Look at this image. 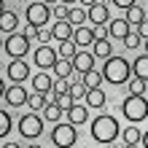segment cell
Wrapping results in <instances>:
<instances>
[{
	"label": "cell",
	"instance_id": "d6a6232c",
	"mask_svg": "<svg viewBox=\"0 0 148 148\" xmlns=\"http://www.w3.org/2000/svg\"><path fill=\"white\" fill-rule=\"evenodd\" d=\"M129 94H137V97H145V81H143V78H129Z\"/></svg>",
	"mask_w": 148,
	"mask_h": 148
},
{
	"label": "cell",
	"instance_id": "7a4b0ae2",
	"mask_svg": "<svg viewBox=\"0 0 148 148\" xmlns=\"http://www.w3.org/2000/svg\"><path fill=\"white\" fill-rule=\"evenodd\" d=\"M119 132H121V127H119V121L113 119L110 113H100L97 119H92V137L97 143L108 145V143H113L119 137Z\"/></svg>",
	"mask_w": 148,
	"mask_h": 148
},
{
	"label": "cell",
	"instance_id": "816d5d0a",
	"mask_svg": "<svg viewBox=\"0 0 148 148\" xmlns=\"http://www.w3.org/2000/svg\"><path fill=\"white\" fill-rule=\"evenodd\" d=\"M0 49H3V38H0Z\"/></svg>",
	"mask_w": 148,
	"mask_h": 148
},
{
	"label": "cell",
	"instance_id": "30bf717a",
	"mask_svg": "<svg viewBox=\"0 0 148 148\" xmlns=\"http://www.w3.org/2000/svg\"><path fill=\"white\" fill-rule=\"evenodd\" d=\"M5 73H8V78H11L14 84H22V81L30 78V65L24 62V59H11L8 67H5Z\"/></svg>",
	"mask_w": 148,
	"mask_h": 148
},
{
	"label": "cell",
	"instance_id": "f5cc1de1",
	"mask_svg": "<svg viewBox=\"0 0 148 148\" xmlns=\"http://www.w3.org/2000/svg\"><path fill=\"white\" fill-rule=\"evenodd\" d=\"M145 19H148V11H145Z\"/></svg>",
	"mask_w": 148,
	"mask_h": 148
},
{
	"label": "cell",
	"instance_id": "f35d334b",
	"mask_svg": "<svg viewBox=\"0 0 148 148\" xmlns=\"http://www.w3.org/2000/svg\"><path fill=\"white\" fill-rule=\"evenodd\" d=\"M137 35H140V38H148V19H143L140 24H137Z\"/></svg>",
	"mask_w": 148,
	"mask_h": 148
},
{
	"label": "cell",
	"instance_id": "ab89813d",
	"mask_svg": "<svg viewBox=\"0 0 148 148\" xmlns=\"http://www.w3.org/2000/svg\"><path fill=\"white\" fill-rule=\"evenodd\" d=\"M100 38H108V30H105V24L94 30V40H100Z\"/></svg>",
	"mask_w": 148,
	"mask_h": 148
},
{
	"label": "cell",
	"instance_id": "e575fe53",
	"mask_svg": "<svg viewBox=\"0 0 148 148\" xmlns=\"http://www.w3.org/2000/svg\"><path fill=\"white\" fill-rule=\"evenodd\" d=\"M32 38H35L38 43H49V40H51V30H43V27H38L35 32H32Z\"/></svg>",
	"mask_w": 148,
	"mask_h": 148
},
{
	"label": "cell",
	"instance_id": "d6986e66",
	"mask_svg": "<svg viewBox=\"0 0 148 148\" xmlns=\"http://www.w3.org/2000/svg\"><path fill=\"white\" fill-rule=\"evenodd\" d=\"M127 32H129L127 19H110V22H108V35H110V38H119V40H121Z\"/></svg>",
	"mask_w": 148,
	"mask_h": 148
},
{
	"label": "cell",
	"instance_id": "83f0119b",
	"mask_svg": "<svg viewBox=\"0 0 148 148\" xmlns=\"http://www.w3.org/2000/svg\"><path fill=\"white\" fill-rule=\"evenodd\" d=\"M27 105H30V110L32 113H38V110H43V108H46L49 105V97H46V94H32V97H27Z\"/></svg>",
	"mask_w": 148,
	"mask_h": 148
},
{
	"label": "cell",
	"instance_id": "c3c4849f",
	"mask_svg": "<svg viewBox=\"0 0 148 148\" xmlns=\"http://www.w3.org/2000/svg\"><path fill=\"white\" fill-rule=\"evenodd\" d=\"M124 148H140V145H137V143H132V145H124Z\"/></svg>",
	"mask_w": 148,
	"mask_h": 148
},
{
	"label": "cell",
	"instance_id": "4316f807",
	"mask_svg": "<svg viewBox=\"0 0 148 148\" xmlns=\"http://www.w3.org/2000/svg\"><path fill=\"white\" fill-rule=\"evenodd\" d=\"M43 121H62V110H59V105L57 102H49L46 108H43Z\"/></svg>",
	"mask_w": 148,
	"mask_h": 148
},
{
	"label": "cell",
	"instance_id": "52a82bcc",
	"mask_svg": "<svg viewBox=\"0 0 148 148\" xmlns=\"http://www.w3.org/2000/svg\"><path fill=\"white\" fill-rule=\"evenodd\" d=\"M24 16H27V24H30V27H43V24L51 19V8L43 3V0H35V3L27 5Z\"/></svg>",
	"mask_w": 148,
	"mask_h": 148
},
{
	"label": "cell",
	"instance_id": "60d3db41",
	"mask_svg": "<svg viewBox=\"0 0 148 148\" xmlns=\"http://www.w3.org/2000/svg\"><path fill=\"white\" fill-rule=\"evenodd\" d=\"M78 3H81V5H84V8H92V5H94V3H97V0H78Z\"/></svg>",
	"mask_w": 148,
	"mask_h": 148
},
{
	"label": "cell",
	"instance_id": "d590c367",
	"mask_svg": "<svg viewBox=\"0 0 148 148\" xmlns=\"http://www.w3.org/2000/svg\"><path fill=\"white\" fill-rule=\"evenodd\" d=\"M51 102H57V105H59V110H62V113H65L67 108H70V105H73V100H70V97H67V94H62V97H57V100H51Z\"/></svg>",
	"mask_w": 148,
	"mask_h": 148
},
{
	"label": "cell",
	"instance_id": "ba28073f",
	"mask_svg": "<svg viewBox=\"0 0 148 148\" xmlns=\"http://www.w3.org/2000/svg\"><path fill=\"white\" fill-rule=\"evenodd\" d=\"M57 59H59V57H57V51L51 49L49 43H40V46L35 49V54H32V62H35L38 70H51Z\"/></svg>",
	"mask_w": 148,
	"mask_h": 148
},
{
	"label": "cell",
	"instance_id": "7402d4cb",
	"mask_svg": "<svg viewBox=\"0 0 148 148\" xmlns=\"http://www.w3.org/2000/svg\"><path fill=\"white\" fill-rule=\"evenodd\" d=\"M81 84L86 86V89H100L102 86V73L100 70H86L81 75Z\"/></svg>",
	"mask_w": 148,
	"mask_h": 148
},
{
	"label": "cell",
	"instance_id": "74e56055",
	"mask_svg": "<svg viewBox=\"0 0 148 148\" xmlns=\"http://www.w3.org/2000/svg\"><path fill=\"white\" fill-rule=\"evenodd\" d=\"M110 3L116 5V8H124V11H127V8H129V5H135L137 0H110Z\"/></svg>",
	"mask_w": 148,
	"mask_h": 148
},
{
	"label": "cell",
	"instance_id": "603a6c76",
	"mask_svg": "<svg viewBox=\"0 0 148 148\" xmlns=\"http://www.w3.org/2000/svg\"><path fill=\"white\" fill-rule=\"evenodd\" d=\"M67 22H70L73 27H81V24L86 22V8H84V5H73V8H67Z\"/></svg>",
	"mask_w": 148,
	"mask_h": 148
},
{
	"label": "cell",
	"instance_id": "d4e9b609",
	"mask_svg": "<svg viewBox=\"0 0 148 148\" xmlns=\"http://www.w3.org/2000/svg\"><path fill=\"white\" fill-rule=\"evenodd\" d=\"M51 70H54V78H67V75H73V65H70V59H57Z\"/></svg>",
	"mask_w": 148,
	"mask_h": 148
},
{
	"label": "cell",
	"instance_id": "1f68e13d",
	"mask_svg": "<svg viewBox=\"0 0 148 148\" xmlns=\"http://www.w3.org/2000/svg\"><path fill=\"white\" fill-rule=\"evenodd\" d=\"M67 89H70V84H67V78H54V86H51V97H62V94H67Z\"/></svg>",
	"mask_w": 148,
	"mask_h": 148
},
{
	"label": "cell",
	"instance_id": "8fae6325",
	"mask_svg": "<svg viewBox=\"0 0 148 148\" xmlns=\"http://www.w3.org/2000/svg\"><path fill=\"white\" fill-rule=\"evenodd\" d=\"M86 19H89L92 24H97V27H102V24L110 22V11H108V3H94L92 8H86Z\"/></svg>",
	"mask_w": 148,
	"mask_h": 148
},
{
	"label": "cell",
	"instance_id": "f907efd6",
	"mask_svg": "<svg viewBox=\"0 0 148 148\" xmlns=\"http://www.w3.org/2000/svg\"><path fill=\"white\" fill-rule=\"evenodd\" d=\"M27 148H40V145H35V143H32V145H27Z\"/></svg>",
	"mask_w": 148,
	"mask_h": 148
},
{
	"label": "cell",
	"instance_id": "bcb514c9",
	"mask_svg": "<svg viewBox=\"0 0 148 148\" xmlns=\"http://www.w3.org/2000/svg\"><path fill=\"white\" fill-rule=\"evenodd\" d=\"M43 3H46V5H51V3H59V0H43Z\"/></svg>",
	"mask_w": 148,
	"mask_h": 148
},
{
	"label": "cell",
	"instance_id": "277c9868",
	"mask_svg": "<svg viewBox=\"0 0 148 148\" xmlns=\"http://www.w3.org/2000/svg\"><path fill=\"white\" fill-rule=\"evenodd\" d=\"M3 49L11 59H24V54H30V38H24L19 30L8 32V38L3 40Z\"/></svg>",
	"mask_w": 148,
	"mask_h": 148
},
{
	"label": "cell",
	"instance_id": "4fadbf2b",
	"mask_svg": "<svg viewBox=\"0 0 148 148\" xmlns=\"http://www.w3.org/2000/svg\"><path fill=\"white\" fill-rule=\"evenodd\" d=\"M65 116H67V124H73V127H84V124H86V119H89V108L81 105V102H73V105L65 110Z\"/></svg>",
	"mask_w": 148,
	"mask_h": 148
},
{
	"label": "cell",
	"instance_id": "5bb4252c",
	"mask_svg": "<svg viewBox=\"0 0 148 148\" xmlns=\"http://www.w3.org/2000/svg\"><path fill=\"white\" fill-rule=\"evenodd\" d=\"M75 43V49H86V46H92L94 43V30L92 27H86V24H81V27H73V38Z\"/></svg>",
	"mask_w": 148,
	"mask_h": 148
},
{
	"label": "cell",
	"instance_id": "f546056e",
	"mask_svg": "<svg viewBox=\"0 0 148 148\" xmlns=\"http://www.w3.org/2000/svg\"><path fill=\"white\" fill-rule=\"evenodd\" d=\"M73 54H75V43H73V40H59L57 57H59V59H73Z\"/></svg>",
	"mask_w": 148,
	"mask_h": 148
},
{
	"label": "cell",
	"instance_id": "5b68a950",
	"mask_svg": "<svg viewBox=\"0 0 148 148\" xmlns=\"http://www.w3.org/2000/svg\"><path fill=\"white\" fill-rule=\"evenodd\" d=\"M51 140H54L57 148H70V145H75V140H78L75 127L67 124V121H57V127L51 129Z\"/></svg>",
	"mask_w": 148,
	"mask_h": 148
},
{
	"label": "cell",
	"instance_id": "7c38bea8",
	"mask_svg": "<svg viewBox=\"0 0 148 148\" xmlns=\"http://www.w3.org/2000/svg\"><path fill=\"white\" fill-rule=\"evenodd\" d=\"M70 65H73V73H86V70H94V57H92V51H75L73 59H70Z\"/></svg>",
	"mask_w": 148,
	"mask_h": 148
},
{
	"label": "cell",
	"instance_id": "7bdbcfd3",
	"mask_svg": "<svg viewBox=\"0 0 148 148\" xmlns=\"http://www.w3.org/2000/svg\"><path fill=\"white\" fill-rule=\"evenodd\" d=\"M3 148H19V143H14V140H8V143H5Z\"/></svg>",
	"mask_w": 148,
	"mask_h": 148
},
{
	"label": "cell",
	"instance_id": "2e32d148",
	"mask_svg": "<svg viewBox=\"0 0 148 148\" xmlns=\"http://www.w3.org/2000/svg\"><path fill=\"white\" fill-rule=\"evenodd\" d=\"M51 38L54 40H70L73 38V24L67 19H59L54 27H51Z\"/></svg>",
	"mask_w": 148,
	"mask_h": 148
},
{
	"label": "cell",
	"instance_id": "7dc6e473",
	"mask_svg": "<svg viewBox=\"0 0 148 148\" xmlns=\"http://www.w3.org/2000/svg\"><path fill=\"white\" fill-rule=\"evenodd\" d=\"M5 11V3H3V0H0V14H3Z\"/></svg>",
	"mask_w": 148,
	"mask_h": 148
},
{
	"label": "cell",
	"instance_id": "9c48e42d",
	"mask_svg": "<svg viewBox=\"0 0 148 148\" xmlns=\"http://www.w3.org/2000/svg\"><path fill=\"white\" fill-rule=\"evenodd\" d=\"M3 97H5V102L11 108H19V105H27V89H24L22 84H14V86H5V92H3Z\"/></svg>",
	"mask_w": 148,
	"mask_h": 148
},
{
	"label": "cell",
	"instance_id": "ee69618b",
	"mask_svg": "<svg viewBox=\"0 0 148 148\" xmlns=\"http://www.w3.org/2000/svg\"><path fill=\"white\" fill-rule=\"evenodd\" d=\"M3 92H5V84H3V78H0V97H3Z\"/></svg>",
	"mask_w": 148,
	"mask_h": 148
},
{
	"label": "cell",
	"instance_id": "f1b7e54d",
	"mask_svg": "<svg viewBox=\"0 0 148 148\" xmlns=\"http://www.w3.org/2000/svg\"><path fill=\"white\" fill-rule=\"evenodd\" d=\"M121 135V140H124V145H132V143H140V129H137L135 124L132 127H127L124 132H119Z\"/></svg>",
	"mask_w": 148,
	"mask_h": 148
},
{
	"label": "cell",
	"instance_id": "ac0fdd59",
	"mask_svg": "<svg viewBox=\"0 0 148 148\" xmlns=\"http://www.w3.org/2000/svg\"><path fill=\"white\" fill-rule=\"evenodd\" d=\"M19 30V16L14 11H3L0 14V32H16Z\"/></svg>",
	"mask_w": 148,
	"mask_h": 148
},
{
	"label": "cell",
	"instance_id": "4dcf8cb0",
	"mask_svg": "<svg viewBox=\"0 0 148 148\" xmlns=\"http://www.w3.org/2000/svg\"><path fill=\"white\" fill-rule=\"evenodd\" d=\"M67 97H70L73 102H81V100L86 97V86H84L81 81H75V84H70V89H67Z\"/></svg>",
	"mask_w": 148,
	"mask_h": 148
},
{
	"label": "cell",
	"instance_id": "484cf974",
	"mask_svg": "<svg viewBox=\"0 0 148 148\" xmlns=\"http://www.w3.org/2000/svg\"><path fill=\"white\" fill-rule=\"evenodd\" d=\"M11 129H14V119L8 116V110H3V108H0V140L11 135Z\"/></svg>",
	"mask_w": 148,
	"mask_h": 148
},
{
	"label": "cell",
	"instance_id": "e0dca14e",
	"mask_svg": "<svg viewBox=\"0 0 148 148\" xmlns=\"http://www.w3.org/2000/svg\"><path fill=\"white\" fill-rule=\"evenodd\" d=\"M110 54H113V46H110L108 38H100V40L92 43V57H97V59H102V62H105Z\"/></svg>",
	"mask_w": 148,
	"mask_h": 148
},
{
	"label": "cell",
	"instance_id": "b9f144b4",
	"mask_svg": "<svg viewBox=\"0 0 148 148\" xmlns=\"http://www.w3.org/2000/svg\"><path fill=\"white\" fill-rule=\"evenodd\" d=\"M140 143H143V148H148V132H140Z\"/></svg>",
	"mask_w": 148,
	"mask_h": 148
},
{
	"label": "cell",
	"instance_id": "3957f363",
	"mask_svg": "<svg viewBox=\"0 0 148 148\" xmlns=\"http://www.w3.org/2000/svg\"><path fill=\"white\" fill-rule=\"evenodd\" d=\"M121 113H124L127 121L140 124V121L148 119V100L145 97H137V94H129V97L121 102Z\"/></svg>",
	"mask_w": 148,
	"mask_h": 148
},
{
	"label": "cell",
	"instance_id": "cb8c5ba5",
	"mask_svg": "<svg viewBox=\"0 0 148 148\" xmlns=\"http://www.w3.org/2000/svg\"><path fill=\"white\" fill-rule=\"evenodd\" d=\"M145 19V8H140V5H129L127 8V24H129V27H132V24H135V27H137V24H140Z\"/></svg>",
	"mask_w": 148,
	"mask_h": 148
},
{
	"label": "cell",
	"instance_id": "6da1fadb",
	"mask_svg": "<svg viewBox=\"0 0 148 148\" xmlns=\"http://www.w3.org/2000/svg\"><path fill=\"white\" fill-rule=\"evenodd\" d=\"M102 81H108L113 86H121V84H127L129 81V75H132V65L127 62L124 57H119V54H110L105 59V65H102Z\"/></svg>",
	"mask_w": 148,
	"mask_h": 148
},
{
	"label": "cell",
	"instance_id": "f6af8a7d",
	"mask_svg": "<svg viewBox=\"0 0 148 148\" xmlns=\"http://www.w3.org/2000/svg\"><path fill=\"white\" fill-rule=\"evenodd\" d=\"M62 5H70V3H78V0H59Z\"/></svg>",
	"mask_w": 148,
	"mask_h": 148
},
{
	"label": "cell",
	"instance_id": "681fc988",
	"mask_svg": "<svg viewBox=\"0 0 148 148\" xmlns=\"http://www.w3.org/2000/svg\"><path fill=\"white\" fill-rule=\"evenodd\" d=\"M145 54H148V38H145Z\"/></svg>",
	"mask_w": 148,
	"mask_h": 148
},
{
	"label": "cell",
	"instance_id": "44dd1931",
	"mask_svg": "<svg viewBox=\"0 0 148 148\" xmlns=\"http://www.w3.org/2000/svg\"><path fill=\"white\" fill-rule=\"evenodd\" d=\"M132 75L135 78H143V81L148 84V54H140L132 62Z\"/></svg>",
	"mask_w": 148,
	"mask_h": 148
},
{
	"label": "cell",
	"instance_id": "836d02e7",
	"mask_svg": "<svg viewBox=\"0 0 148 148\" xmlns=\"http://www.w3.org/2000/svg\"><path fill=\"white\" fill-rule=\"evenodd\" d=\"M140 35H137V32H132V30H129L127 32V35L124 38H121V43H124V49H137V46H140Z\"/></svg>",
	"mask_w": 148,
	"mask_h": 148
},
{
	"label": "cell",
	"instance_id": "ffe728a7",
	"mask_svg": "<svg viewBox=\"0 0 148 148\" xmlns=\"http://www.w3.org/2000/svg\"><path fill=\"white\" fill-rule=\"evenodd\" d=\"M84 105L86 108H102V105H105V94H102V89H86Z\"/></svg>",
	"mask_w": 148,
	"mask_h": 148
},
{
	"label": "cell",
	"instance_id": "9a60e30c",
	"mask_svg": "<svg viewBox=\"0 0 148 148\" xmlns=\"http://www.w3.org/2000/svg\"><path fill=\"white\" fill-rule=\"evenodd\" d=\"M30 78H32V89H35L38 94H49L51 86H54V75H49L43 70H38V75H30Z\"/></svg>",
	"mask_w": 148,
	"mask_h": 148
},
{
	"label": "cell",
	"instance_id": "8d00e7d4",
	"mask_svg": "<svg viewBox=\"0 0 148 148\" xmlns=\"http://www.w3.org/2000/svg\"><path fill=\"white\" fill-rule=\"evenodd\" d=\"M51 16H57V22H59V19H67V5L59 3L57 8H51Z\"/></svg>",
	"mask_w": 148,
	"mask_h": 148
},
{
	"label": "cell",
	"instance_id": "8992f818",
	"mask_svg": "<svg viewBox=\"0 0 148 148\" xmlns=\"http://www.w3.org/2000/svg\"><path fill=\"white\" fill-rule=\"evenodd\" d=\"M19 135L27 137V140H35V137L43 135V119L38 116V113H24V116L19 119Z\"/></svg>",
	"mask_w": 148,
	"mask_h": 148
}]
</instances>
